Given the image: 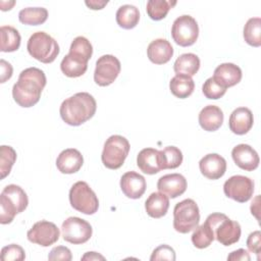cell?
Masks as SVG:
<instances>
[{
  "instance_id": "1",
  "label": "cell",
  "mask_w": 261,
  "mask_h": 261,
  "mask_svg": "<svg viewBox=\"0 0 261 261\" xmlns=\"http://www.w3.org/2000/svg\"><path fill=\"white\" fill-rule=\"evenodd\" d=\"M46 83L47 79L43 70L37 67L25 68L19 73L17 82L13 85L12 97L19 106L32 107L39 102Z\"/></svg>"
},
{
  "instance_id": "2",
  "label": "cell",
  "mask_w": 261,
  "mask_h": 261,
  "mask_svg": "<svg viewBox=\"0 0 261 261\" xmlns=\"http://www.w3.org/2000/svg\"><path fill=\"white\" fill-rule=\"evenodd\" d=\"M96 109L95 98L87 92H80L65 99L60 105L59 112L65 123L77 126L92 118Z\"/></svg>"
},
{
  "instance_id": "3",
  "label": "cell",
  "mask_w": 261,
  "mask_h": 261,
  "mask_svg": "<svg viewBox=\"0 0 261 261\" xmlns=\"http://www.w3.org/2000/svg\"><path fill=\"white\" fill-rule=\"evenodd\" d=\"M29 199L27 193L17 185L6 186L0 195V223L12 222L15 215L24 211Z\"/></svg>"
},
{
  "instance_id": "4",
  "label": "cell",
  "mask_w": 261,
  "mask_h": 261,
  "mask_svg": "<svg viewBox=\"0 0 261 261\" xmlns=\"http://www.w3.org/2000/svg\"><path fill=\"white\" fill-rule=\"evenodd\" d=\"M213 229L215 239L223 246H230L239 242L241 238V225L238 221L229 219L225 214L212 213L206 221Z\"/></svg>"
},
{
  "instance_id": "5",
  "label": "cell",
  "mask_w": 261,
  "mask_h": 261,
  "mask_svg": "<svg viewBox=\"0 0 261 261\" xmlns=\"http://www.w3.org/2000/svg\"><path fill=\"white\" fill-rule=\"evenodd\" d=\"M30 55L43 63L53 62L59 54V45L45 32L34 33L27 44Z\"/></svg>"
},
{
  "instance_id": "6",
  "label": "cell",
  "mask_w": 261,
  "mask_h": 261,
  "mask_svg": "<svg viewBox=\"0 0 261 261\" xmlns=\"http://www.w3.org/2000/svg\"><path fill=\"white\" fill-rule=\"evenodd\" d=\"M200 221V211L193 199H185L173 209V228L180 233H188L195 229Z\"/></svg>"
},
{
  "instance_id": "7",
  "label": "cell",
  "mask_w": 261,
  "mask_h": 261,
  "mask_svg": "<svg viewBox=\"0 0 261 261\" xmlns=\"http://www.w3.org/2000/svg\"><path fill=\"white\" fill-rule=\"evenodd\" d=\"M129 148V143L124 137L119 135L110 136L104 144L101 155L102 163L109 169H118L124 163Z\"/></svg>"
},
{
  "instance_id": "8",
  "label": "cell",
  "mask_w": 261,
  "mask_h": 261,
  "mask_svg": "<svg viewBox=\"0 0 261 261\" xmlns=\"http://www.w3.org/2000/svg\"><path fill=\"white\" fill-rule=\"evenodd\" d=\"M69 202L76 211L92 215L98 211L99 200L86 181H76L69 190Z\"/></svg>"
},
{
  "instance_id": "9",
  "label": "cell",
  "mask_w": 261,
  "mask_h": 261,
  "mask_svg": "<svg viewBox=\"0 0 261 261\" xmlns=\"http://www.w3.org/2000/svg\"><path fill=\"white\" fill-rule=\"evenodd\" d=\"M199 36V27L196 19L191 15H180L172 23L171 37L173 41L181 46L188 47L196 43Z\"/></svg>"
},
{
  "instance_id": "10",
  "label": "cell",
  "mask_w": 261,
  "mask_h": 261,
  "mask_svg": "<svg viewBox=\"0 0 261 261\" xmlns=\"http://www.w3.org/2000/svg\"><path fill=\"white\" fill-rule=\"evenodd\" d=\"M61 233L64 241L73 245H80L85 244L91 239L93 228L87 220L71 216L62 222Z\"/></svg>"
},
{
  "instance_id": "11",
  "label": "cell",
  "mask_w": 261,
  "mask_h": 261,
  "mask_svg": "<svg viewBox=\"0 0 261 261\" xmlns=\"http://www.w3.org/2000/svg\"><path fill=\"white\" fill-rule=\"evenodd\" d=\"M121 69L120 61L113 55H102L96 61L94 81L100 87L111 85L118 76Z\"/></svg>"
},
{
  "instance_id": "12",
  "label": "cell",
  "mask_w": 261,
  "mask_h": 261,
  "mask_svg": "<svg viewBox=\"0 0 261 261\" xmlns=\"http://www.w3.org/2000/svg\"><path fill=\"white\" fill-rule=\"evenodd\" d=\"M223 192L227 198L239 203H245L253 196L254 181L245 175H233L225 180Z\"/></svg>"
},
{
  "instance_id": "13",
  "label": "cell",
  "mask_w": 261,
  "mask_h": 261,
  "mask_svg": "<svg viewBox=\"0 0 261 261\" xmlns=\"http://www.w3.org/2000/svg\"><path fill=\"white\" fill-rule=\"evenodd\" d=\"M59 236L60 231L56 224L47 220L36 222L27 233L31 243L42 247H49L55 244L59 240Z\"/></svg>"
},
{
  "instance_id": "14",
  "label": "cell",
  "mask_w": 261,
  "mask_h": 261,
  "mask_svg": "<svg viewBox=\"0 0 261 261\" xmlns=\"http://www.w3.org/2000/svg\"><path fill=\"white\" fill-rule=\"evenodd\" d=\"M234 163L243 170L253 171L259 166V155L250 145L239 144L231 151Z\"/></svg>"
},
{
  "instance_id": "15",
  "label": "cell",
  "mask_w": 261,
  "mask_h": 261,
  "mask_svg": "<svg viewBox=\"0 0 261 261\" xmlns=\"http://www.w3.org/2000/svg\"><path fill=\"white\" fill-rule=\"evenodd\" d=\"M199 168L205 177L218 179L222 177L226 171V161L219 154L210 153L200 160Z\"/></svg>"
},
{
  "instance_id": "16",
  "label": "cell",
  "mask_w": 261,
  "mask_h": 261,
  "mask_svg": "<svg viewBox=\"0 0 261 261\" xmlns=\"http://www.w3.org/2000/svg\"><path fill=\"white\" fill-rule=\"evenodd\" d=\"M146 179L136 171H127L120 178V189L124 196L130 199L141 198L146 191Z\"/></svg>"
},
{
  "instance_id": "17",
  "label": "cell",
  "mask_w": 261,
  "mask_h": 261,
  "mask_svg": "<svg viewBox=\"0 0 261 261\" xmlns=\"http://www.w3.org/2000/svg\"><path fill=\"white\" fill-rule=\"evenodd\" d=\"M157 189L159 192L174 199L186 192L187 179L179 173L165 174L158 179Z\"/></svg>"
},
{
  "instance_id": "18",
  "label": "cell",
  "mask_w": 261,
  "mask_h": 261,
  "mask_svg": "<svg viewBox=\"0 0 261 261\" xmlns=\"http://www.w3.org/2000/svg\"><path fill=\"white\" fill-rule=\"evenodd\" d=\"M84 163L82 153L73 148L63 150L56 159V166L61 173L71 174L77 172Z\"/></svg>"
},
{
  "instance_id": "19",
  "label": "cell",
  "mask_w": 261,
  "mask_h": 261,
  "mask_svg": "<svg viewBox=\"0 0 261 261\" xmlns=\"http://www.w3.org/2000/svg\"><path fill=\"white\" fill-rule=\"evenodd\" d=\"M254 117L252 111L247 107H239L234 109L228 119L229 129L236 135H245L253 126Z\"/></svg>"
},
{
  "instance_id": "20",
  "label": "cell",
  "mask_w": 261,
  "mask_h": 261,
  "mask_svg": "<svg viewBox=\"0 0 261 261\" xmlns=\"http://www.w3.org/2000/svg\"><path fill=\"white\" fill-rule=\"evenodd\" d=\"M242 69L233 63H221L218 65L213 74V79L223 88L227 89L236 86L242 80Z\"/></svg>"
},
{
  "instance_id": "21",
  "label": "cell",
  "mask_w": 261,
  "mask_h": 261,
  "mask_svg": "<svg viewBox=\"0 0 261 261\" xmlns=\"http://www.w3.org/2000/svg\"><path fill=\"white\" fill-rule=\"evenodd\" d=\"M137 165L144 173H158L162 170L160 152L153 148H145L141 150L137 156Z\"/></svg>"
},
{
  "instance_id": "22",
  "label": "cell",
  "mask_w": 261,
  "mask_h": 261,
  "mask_svg": "<svg viewBox=\"0 0 261 261\" xmlns=\"http://www.w3.org/2000/svg\"><path fill=\"white\" fill-rule=\"evenodd\" d=\"M147 55L151 62L155 64H165L171 59L173 48L167 40L156 39L149 44Z\"/></svg>"
},
{
  "instance_id": "23",
  "label": "cell",
  "mask_w": 261,
  "mask_h": 261,
  "mask_svg": "<svg viewBox=\"0 0 261 261\" xmlns=\"http://www.w3.org/2000/svg\"><path fill=\"white\" fill-rule=\"evenodd\" d=\"M199 124L206 132L217 130L223 122V112L215 105L205 106L199 113Z\"/></svg>"
},
{
  "instance_id": "24",
  "label": "cell",
  "mask_w": 261,
  "mask_h": 261,
  "mask_svg": "<svg viewBox=\"0 0 261 261\" xmlns=\"http://www.w3.org/2000/svg\"><path fill=\"white\" fill-rule=\"evenodd\" d=\"M88 61L82 56L68 53L63 57L60 63V69L68 77H79L87 71Z\"/></svg>"
},
{
  "instance_id": "25",
  "label": "cell",
  "mask_w": 261,
  "mask_h": 261,
  "mask_svg": "<svg viewBox=\"0 0 261 261\" xmlns=\"http://www.w3.org/2000/svg\"><path fill=\"white\" fill-rule=\"evenodd\" d=\"M169 208L168 196L161 192L152 193L145 202V209L149 216L160 218L167 213Z\"/></svg>"
},
{
  "instance_id": "26",
  "label": "cell",
  "mask_w": 261,
  "mask_h": 261,
  "mask_svg": "<svg viewBox=\"0 0 261 261\" xmlns=\"http://www.w3.org/2000/svg\"><path fill=\"white\" fill-rule=\"evenodd\" d=\"M169 89L173 96L179 99H186L193 94L195 83L192 76L186 74H175L169 82Z\"/></svg>"
},
{
  "instance_id": "27",
  "label": "cell",
  "mask_w": 261,
  "mask_h": 261,
  "mask_svg": "<svg viewBox=\"0 0 261 261\" xmlns=\"http://www.w3.org/2000/svg\"><path fill=\"white\" fill-rule=\"evenodd\" d=\"M200 68V59L194 53H185L178 56L173 64V69L176 74H186L189 76L195 75Z\"/></svg>"
},
{
  "instance_id": "28",
  "label": "cell",
  "mask_w": 261,
  "mask_h": 261,
  "mask_svg": "<svg viewBox=\"0 0 261 261\" xmlns=\"http://www.w3.org/2000/svg\"><path fill=\"white\" fill-rule=\"evenodd\" d=\"M115 18L117 24L120 28L124 30H130L138 24L140 20V12L136 6L124 4L117 9Z\"/></svg>"
},
{
  "instance_id": "29",
  "label": "cell",
  "mask_w": 261,
  "mask_h": 261,
  "mask_svg": "<svg viewBox=\"0 0 261 261\" xmlns=\"http://www.w3.org/2000/svg\"><path fill=\"white\" fill-rule=\"evenodd\" d=\"M1 35V52H13L20 46V35L18 31L10 25H2L0 28Z\"/></svg>"
},
{
  "instance_id": "30",
  "label": "cell",
  "mask_w": 261,
  "mask_h": 261,
  "mask_svg": "<svg viewBox=\"0 0 261 261\" xmlns=\"http://www.w3.org/2000/svg\"><path fill=\"white\" fill-rule=\"evenodd\" d=\"M48 18V10L44 7H27L19 11L18 19L28 25H39Z\"/></svg>"
},
{
  "instance_id": "31",
  "label": "cell",
  "mask_w": 261,
  "mask_h": 261,
  "mask_svg": "<svg viewBox=\"0 0 261 261\" xmlns=\"http://www.w3.org/2000/svg\"><path fill=\"white\" fill-rule=\"evenodd\" d=\"M176 4V1L167 0H149L147 2L146 10L149 17L153 20L163 19L168 11Z\"/></svg>"
},
{
  "instance_id": "32",
  "label": "cell",
  "mask_w": 261,
  "mask_h": 261,
  "mask_svg": "<svg viewBox=\"0 0 261 261\" xmlns=\"http://www.w3.org/2000/svg\"><path fill=\"white\" fill-rule=\"evenodd\" d=\"M244 39L253 47H260L261 45V18L251 17L244 27Z\"/></svg>"
},
{
  "instance_id": "33",
  "label": "cell",
  "mask_w": 261,
  "mask_h": 261,
  "mask_svg": "<svg viewBox=\"0 0 261 261\" xmlns=\"http://www.w3.org/2000/svg\"><path fill=\"white\" fill-rule=\"evenodd\" d=\"M192 243L198 249H205L214 241V232L211 226L204 222L202 225L197 226L192 234Z\"/></svg>"
},
{
  "instance_id": "34",
  "label": "cell",
  "mask_w": 261,
  "mask_h": 261,
  "mask_svg": "<svg viewBox=\"0 0 261 261\" xmlns=\"http://www.w3.org/2000/svg\"><path fill=\"white\" fill-rule=\"evenodd\" d=\"M159 152L162 169H174L182 162V153L177 147L167 146Z\"/></svg>"
},
{
  "instance_id": "35",
  "label": "cell",
  "mask_w": 261,
  "mask_h": 261,
  "mask_svg": "<svg viewBox=\"0 0 261 261\" xmlns=\"http://www.w3.org/2000/svg\"><path fill=\"white\" fill-rule=\"evenodd\" d=\"M16 160V152L10 146H1L0 147V173L1 179H4L11 170L12 165Z\"/></svg>"
},
{
  "instance_id": "36",
  "label": "cell",
  "mask_w": 261,
  "mask_h": 261,
  "mask_svg": "<svg viewBox=\"0 0 261 261\" xmlns=\"http://www.w3.org/2000/svg\"><path fill=\"white\" fill-rule=\"evenodd\" d=\"M69 53L76 54L79 56L86 58L87 60H90V58L92 57V54H93V47L87 38H85L83 36H79V37L74 38L73 41L71 42V45L69 48Z\"/></svg>"
},
{
  "instance_id": "37",
  "label": "cell",
  "mask_w": 261,
  "mask_h": 261,
  "mask_svg": "<svg viewBox=\"0 0 261 261\" xmlns=\"http://www.w3.org/2000/svg\"><path fill=\"white\" fill-rule=\"evenodd\" d=\"M202 92L207 99L217 100L225 94L226 89L220 86L213 77H209L203 84Z\"/></svg>"
},
{
  "instance_id": "38",
  "label": "cell",
  "mask_w": 261,
  "mask_h": 261,
  "mask_svg": "<svg viewBox=\"0 0 261 261\" xmlns=\"http://www.w3.org/2000/svg\"><path fill=\"white\" fill-rule=\"evenodd\" d=\"M1 259L3 261H22L25 259V253L19 245L11 244L1 249Z\"/></svg>"
},
{
  "instance_id": "39",
  "label": "cell",
  "mask_w": 261,
  "mask_h": 261,
  "mask_svg": "<svg viewBox=\"0 0 261 261\" xmlns=\"http://www.w3.org/2000/svg\"><path fill=\"white\" fill-rule=\"evenodd\" d=\"M150 260L151 261H157V260L174 261L175 260V252L168 245H160L153 251V253L150 257Z\"/></svg>"
},
{
  "instance_id": "40",
  "label": "cell",
  "mask_w": 261,
  "mask_h": 261,
  "mask_svg": "<svg viewBox=\"0 0 261 261\" xmlns=\"http://www.w3.org/2000/svg\"><path fill=\"white\" fill-rule=\"evenodd\" d=\"M48 259L50 261H56V260L70 261L72 259V255H71L70 250L67 247L57 246L50 251V253L48 255Z\"/></svg>"
},
{
  "instance_id": "41",
  "label": "cell",
  "mask_w": 261,
  "mask_h": 261,
  "mask_svg": "<svg viewBox=\"0 0 261 261\" xmlns=\"http://www.w3.org/2000/svg\"><path fill=\"white\" fill-rule=\"evenodd\" d=\"M247 247L249 251L258 255L259 260V254L261 252V232L259 230H255L249 234L247 239Z\"/></svg>"
},
{
  "instance_id": "42",
  "label": "cell",
  "mask_w": 261,
  "mask_h": 261,
  "mask_svg": "<svg viewBox=\"0 0 261 261\" xmlns=\"http://www.w3.org/2000/svg\"><path fill=\"white\" fill-rule=\"evenodd\" d=\"M0 67H1V83H5L7 80H9L12 76L13 68L9 62H7L4 59L0 60Z\"/></svg>"
},
{
  "instance_id": "43",
  "label": "cell",
  "mask_w": 261,
  "mask_h": 261,
  "mask_svg": "<svg viewBox=\"0 0 261 261\" xmlns=\"http://www.w3.org/2000/svg\"><path fill=\"white\" fill-rule=\"evenodd\" d=\"M227 260L229 261H250L251 257L245 249H238L233 252H231L227 256Z\"/></svg>"
},
{
  "instance_id": "44",
  "label": "cell",
  "mask_w": 261,
  "mask_h": 261,
  "mask_svg": "<svg viewBox=\"0 0 261 261\" xmlns=\"http://www.w3.org/2000/svg\"><path fill=\"white\" fill-rule=\"evenodd\" d=\"M86 5L89 7V8H91V9H93V10H99V9H102L105 5H107V3H108V1H102V0H87L86 2Z\"/></svg>"
},
{
  "instance_id": "45",
  "label": "cell",
  "mask_w": 261,
  "mask_h": 261,
  "mask_svg": "<svg viewBox=\"0 0 261 261\" xmlns=\"http://www.w3.org/2000/svg\"><path fill=\"white\" fill-rule=\"evenodd\" d=\"M81 260H88V261H91V260H105V257L102 256L101 254L97 253V252H87L81 258Z\"/></svg>"
}]
</instances>
